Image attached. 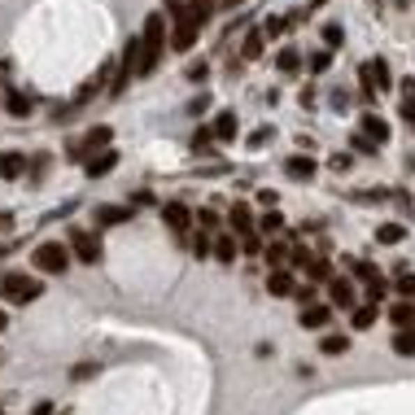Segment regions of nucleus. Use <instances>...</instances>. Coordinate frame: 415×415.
<instances>
[{"label":"nucleus","instance_id":"f3484780","mask_svg":"<svg viewBox=\"0 0 415 415\" xmlns=\"http://www.w3.org/2000/svg\"><path fill=\"white\" fill-rule=\"evenodd\" d=\"M368 75H372V83H376V92H389V88H393V75H389V66L380 61V57L368 61Z\"/></svg>","mask_w":415,"mask_h":415},{"label":"nucleus","instance_id":"72a5a7b5","mask_svg":"<svg viewBox=\"0 0 415 415\" xmlns=\"http://www.w3.org/2000/svg\"><path fill=\"white\" fill-rule=\"evenodd\" d=\"M306 271H310V280H332V267H328L324 258H315V262H310Z\"/></svg>","mask_w":415,"mask_h":415},{"label":"nucleus","instance_id":"a878e982","mask_svg":"<svg viewBox=\"0 0 415 415\" xmlns=\"http://www.w3.org/2000/svg\"><path fill=\"white\" fill-rule=\"evenodd\" d=\"M232 227H241V232H254V214H249V206H245V202H236V206H232Z\"/></svg>","mask_w":415,"mask_h":415},{"label":"nucleus","instance_id":"79ce46f5","mask_svg":"<svg viewBox=\"0 0 415 415\" xmlns=\"http://www.w3.org/2000/svg\"><path fill=\"white\" fill-rule=\"evenodd\" d=\"M350 144H354V149H359V153H376V149H380V144H372V140H368V136H363V131H359V136H354V140H350Z\"/></svg>","mask_w":415,"mask_h":415},{"label":"nucleus","instance_id":"49530a36","mask_svg":"<svg viewBox=\"0 0 415 415\" xmlns=\"http://www.w3.org/2000/svg\"><path fill=\"white\" fill-rule=\"evenodd\" d=\"M258 202L267 206V210H276V193H271V188H262V193H258Z\"/></svg>","mask_w":415,"mask_h":415},{"label":"nucleus","instance_id":"39448f33","mask_svg":"<svg viewBox=\"0 0 415 415\" xmlns=\"http://www.w3.org/2000/svg\"><path fill=\"white\" fill-rule=\"evenodd\" d=\"M110 140H114V131H110V127H92L88 136H83V140L70 149V153H75L79 162H92V158H96V149H101V153L110 149Z\"/></svg>","mask_w":415,"mask_h":415},{"label":"nucleus","instance_id":"393cba45","mask_svg":"<svg viewBox=\"0 0 415 415\" xmlns=\"http://www.w3.org/2000/svg\"><path fill=\"white\" fill-rule=\"evenodd\" d=\"M402 119L415 127V79H407V83H402Z\"/></svg>","mask_w":415,"mask_h":415},{"label":"nucleus","instance_id":"4468645a","mask_svg":"<svg viewBox=\"0 0 415 415\" xmlns=\"http://www.w3.org/2000/svg\"><path fill=\"white\" fill-rule=\"evenodd\" d=\"M285 171H289V179H315V171H319V166H315L310 158L297 153V158H289V162H285Z\"/></svg>","mask_w":415,"mask_h":415},{"label":"nucleus","instance_id":"de8ad7c7","mask_svg":"<svg viewBox=\"0 0 415 415\" xmlns=\"http://www.w3.org/2000/svg\"><path fill=\"white\" fill-rule=\"evenodd\" d=\"M31 415H53V402H40V407L31 411Z\"/></svg>","mask_w":415,"mask_h":415},{"label":"nucleus","instance_id":"7ed1b4c3","mask_svg":"<svg viewBox=\"0 0 415 415\" xmlns=\"http://www.w3.org/2000/svg\"><path fill=\"white\" fill-rule=\"evenodd\" d=\"M44 293V285L36 276H22V271H13V276H5L0 280V297L5 302H13V306H27V302H36V297Z\"/></svg>","mask_w":415,"mask_h":415},{"label":"nucleus","instance_id":"f257e3e1","mask_svg":"<svg viewBox=\"0 0 415 415\" xmlns=\"http://www.w3.org/2000/svg\"><path fill=\"white\" fill-rule=\"evenodd\" d=\"M162 53H166V18L162 13H149L144 31H140V75H153Z\"/></svg>","mask_w":415,"mask_h":415},{"label":"nucleus","instance_id":"aec40b11","mask_svg":"<svg viewBox=\"0 0 415 415\" xmlns=\"http://www.w3.org/2000/svg\"><path fill=\"white\" fill-rule=\"evenodd\" d=\"M389 319H393L398 328H415V302H398V306H389Z\"/></svg>","mask_w":415,"mask_h":415},{"label":"nucleus","instance_id":"6e6552de","mask_svg":"<svg viewBox=\"0 0 415 415\" xmlns=\"http://www.w3.org/2000/svg\"><path fill=\"white\" fill-rule=\"evenodd\" d=\"M328 297H332V306H341V310H350V306H359V293H354V280H328Z\"/></svg>","mask_w":415,"mask_h":415},{"label":"nucleus","instance_id":"5701e85b","mask_svg":"<svg viewBox=\"0 0 415 415\" xmlns=\"http://www.w3.org/2000/svg\"><path fill=\"white\" fill-rule=\"evenodd\" d=\"M402 236H407L402 223H380V227H376V241H380V245H398Z\"/></svg>","mask_w":415,"mask_h":415},{"label":"nucleus","instance_id":"a18cd8bd","mask_svg":"<svg viewBox=\"0 0 415 415\" xmlns=\"http://www.w3.org/2000/svg\"><path fill=\"white\" fill-rule=\"evenodd\" d=\"M267 136H271V127H262V131H254V136H249V144L258 149V144H267Z\"/></svg>","mask_w":415,"mask_h":415},{"label":"nucleus","instance_id":"423d86ee","mask_svg":"<svg viewBox=\"0 0 415 415\" xmlns=\"http://www.w3.org/2000/svg\"><path fill=\"white\" fill-rule=\"evenodd\" d=\"M70 254L79 262H88V267H96V262H101V241H96L92 232H70Z\"/></svg>","mask_w":415,"mask_h":415},{"label":"nucleus","instance_id":"9b49d317","mask_svg":"<svg viewBox=\"0 0 415 415\" xmlns=\"http://www.w3.org/2000/svg\"><path fill=\"white\" fill-rule=\"evenodd\" d=\"M210 136H214V140H223V144H227V140H236V114H232V110H223L219 119L210 123Z\"/></svg>","mask_w":415,"mask_h":415},{"label":"nucleus","instance_id":"c85d7f7f","mask_svg":"<svg viewBox=\"0 0 415 415\" xmlns=\"http://www.w3.org/2000/svg\"><path fill=\"white\" fill-rule=\"evenodd\" d=\"M328 66H332V53H328V48H319V53H310V75H324Z\"/></svg>","mask_w":415,"mask_h":415},{"label":"nucleus","instance_id":"4be33fe9","mask_svg":"<svg viewBox=\"0 0 415 415\" xmlns=\"http://www.w3.org/2000/svg\"><path fill=\"white\" fill-rule=\"evenodd\" d=\"M5 110L13 114V119H27V114H31V110H36V101H31V96H22V92H13V96H9V101H5Z\"/></svg>","mask_w":415,"mask_h":415},{"label":"nucleus","instance_id":"4c0bfd02","mask_svg":"<svg viewBox=\"0 0 415 415\" xmlns=\"http://www.w3.org/2000/svg\"><path fill=\"white\" fill-rule=\"evenodd\" d=\"M193 254H197V258L214 254V241H210V236H193Z\"/></svg>","mask_w":415,"mask_h":415},{"label":"nucleus","instance_id":"ddd939ff","mask_svg":"<svg viewBox=\"0 0 415 415\" xmlns=\"http://www.w3.org/2000/svg\"><path fill=\"white\" fill-rule=\"evenodd\" d=\"M127 219H131L127 206H101V210H96V223H101V227H119V223H127Z\"/></svg>","mask_w":415,"mask_h":415},{"label":"nucleus","instance_id":"c756f323","mask_svg":"<svg viewBox=\"0 0 415 415\" xmlns=\"http://www.w3.org/2000/svg\"><path fill=\"white\" fill-rule=\"evenodd\" d=\"M241 249L245 254H262V236L258 232H241Z\"/></svg>","mask_w":415,"mask_h":415},{"label":"nucleus","instance_id":"bb28decb","mask_svg":"<svg viewBox=\"0 0 415 415\" xmlns=\"http://www.w3.org/2000/svg\"><path fill=\"white\" fill-rule=\"evenodd\" d=\"M319 350L324 354H345V350H350V337H337V332H332V337L319 341Z\"/></svg>","mask_w":415,"mask_h":415},{"label":"nucleus","instance_id":"412c9836","mask_svg":"<svg viewBox=\"0 0 415 415\" xmlns=\"http://www.w3.org/2000/svg\"><path fill=\"white\" fill-rule=\"evenodd\" d=\"M262 40H267V36H262V27H258V31H249V36H245V44H241V57H245V61H258V53H262Z\"/></svg>","mask_w":415,"mask_h":415},{"label":"nucleus","instance_id":"20e7f679","mask_svg":"<svg viewBox=\"0 0 415 415\" xmlns=\"http://www.w3.org/2000/svg\"><path fill=\"white\" fill-rule=\"evenodd\" d=\"M197 36H202V18H197L193 9L175 13V27H171V48L175 53H188V48L197 44Z\"/></svg>","mask_w":415,"mask_h":415},{"label":"nucleus","instance_id":"473e14b6","mask_svg":"<svg viewBox=\"0 0 415 415\" xmlns=\"http://www.w3.org/2000/svg\"><path fill=\"white\" fill-rule=\"evenodd\" d=\"M285 31H289V22H285V18H267V22H262V36H271V40H276V36H285Z\"/></svg>","mask_w":415,"mask_h":415},{"label":"nucleus","instance_id":"c03bdc74","mask_svg":"<svg viewBox=\"0 0 415 415\" xmlns=\"http://www.w3.org/2000/svg\"><path fill=\"white\" fill-rule=\"evenodd\" d=\"M88 376H96V368H92V363H79V368H75V380H88Z\"/></svg>","mask_w":415,"mask_h":415},{"label":"nucleus","instance_id":"a19ab883","mask_svg":"<svg viewBox=\"0 0 415 415\" xmlns=\"http://www.w3.org/2000/svg\"><path fill=\"white\" fill-rule=\"evenodd\" d=\"M285 258H289V249H285V245H267V262H271V267H280Z\"/></svg>","mask_w":415,"mask_h":415},{"label":"nucleus","instance_id":"6ab92c4d","mask_svg":"<svg viewBox=\"0 0 415 415\" xmlns=\"http://www.w3.org/2000/svg\"><path fill=\"white\" fill-rule=\"evenodd\" d=\"M393 354L415 359V328H398V337H393Z\"/></svg>","mask_w":415,"mask_h":415},{"label":"nucleus","instance_id":"8fccbe9b","mask_svg":"<svg viewBox=\"0 0 415 415\" xmlns=\"http://www.w3.org/2000/svg\"><path fill=\"white\" fill-rule=\"evenodd\" d=\"M219 5H227V9H236V5H245V0H219Z\"/></svg>","mask_w":415,"mask_h":415},{"label":"nucleus","instance_id":"b1692460","mask_svg":"<svg viewBox=\"0 0 415 415\" xmlns=\"http://www.w3.org/2000/svg\"><path fill=\"white\" fill-rule=\"evenodd\" d=\"M214 258L232 267V262H236V241H232V236H214Z\"/></svg>","mask_w":415,"mask_h":415},{"label":"nucleus","instance_id":"9d476101","mask_svg":"<svg viewBox=\"0 0 415 415\" xmlns=\"http://www.w3.org/2000/svg\"><path fill=\"white\" fill-rule=\"evenodd\" d=\"M267 289H271L276 297H289V293H297V285H293V271H285V267H271V271H267Z\"/></svg>","mask_w":415,"mask_h":415},{"label":"nucleus","instance_id":"58836bf2","mask_svg":"<svg viewBox=\"0 0 415 415\" xmlns=\"http://www.w3.org/2000/svg\"><path fill=\"white\" fill-rule=\"evenodd\" d=\"M214 5H219V0H193V13H197V18H210V13H214Z\"/></svg>","mask_w":415,"mask_h":415},{"label":"nucleus","instance_id":"dca6fc26","mask_svg":"<svg viewBox=\"0 0 415 415\" xmlns=\"http://www.w3.org/2000/svg\"><path fill=\"white\" fill-rule=\"evenodd\" d=\"M328 319H332V306H315V302L302 306V328H324Z\"/></svg>","mask_w":415,"mask_h":415},{"label":"nucleus","instance_id":"e433bc0d","mask_svg":"<svg viewBox=\"0 0 415 415\" xmlns=\"http://www.w3.org/2000/svg\"><path fill=\"white\" fill-rule=\"evenodd\" d=\"M285 227V219H280V210H267L262 214V232H280Z\"/></svg>","mask_w":415,"mask_h":415},{"label":"nucleus","instance_id":"a211bd4d","mask_svg":"<svg viewBox=\"0 0 415 415\" xmlns=\"http://www.w3.org/2000/svg\"><path fill=\"white\" fill-rule=\"evenodd\" d=\"M22 166H27V158H22V153H13V149H9V153H0V175H5V179H18V175H22Z\"/></svg>","mask_w":415,"mask_h":415},{"label":"nucleus","instance_id":"7c9ffc66","mask_svg":"<svg viewBox=\"0 0 415 415\" xmlns=\"http://www.w3.org/2000/svg\"><path fill=\"white\" fill-rule=\"evenodd\" d=\"M354 280H363V285H376V267H372V262H354Z\"/></svg>","mask_w":415,"mask_h":415},{"label":"nucleus","instance_id":"f03ea898","mask_svg":"<svg viewBox=\"0 0 415 415\" xmlns=\"http://www.w3.org/2000/svg\"><path fill=\"white\" fill-rule=\"evenodd\" d=\"M31 267L44 271V276L70 271V245H61V241H44V245H36V254H31Z\"/></svg>","mask_w":415,"mask_h":415},{"label":"nucleus","instance_id":"09e8293b","mask_svg":"<svg viewBox=\"0 0 415 415\" xmlns=\"http://www.w3.org/2000/svg\"><path fill=\"white\" fill-rule=\"evenodd\" d=\"M166 9H171V13H184V0H166Z\"/></svg>","mask_w":415,"mask_h":415},{"label":"nucleus","instance_id":"ea45409f","mask_svg":"<svg viewBox=\"0 0 415 415\" xmlns=\"http://www.w3.org/2000/svg\"><path fill=\"white\" fill-rule=\"evenodd\" d=\"M328 166H332V171H337V175H345V171H350V166H354V158H350V153H337V158H332Z\"/></svg>","mask_w":415,"mask_h":415},{"label":"nucleus","instance_id":"f8f14e48","mask_svg":"<svg viewBox=\"0 0 415 415\" xmlns=\"http://www.w3.org/2000/svg\"><path fill=\"white\" fill-rule=\"evenodd\" d=\"M114 166H119V153H114V149H105V153H96L92 162H83V171H88L92 179H101V175H110Z\"/></svg>","mask_w":415,"mask_h":415},{"label":"nucleus","instance_id":"37998d69","mask_svg":"<svg viewBox=\"0 0 415 415\" xmlns=\"http://www.w3.org/2000/svg\"><path fill=\"white\" fill-rule=\"evenodd\" d=\"M197 223H202V227H206V232H210V227H214V223H219V214H214V210H202V214H197Z\"/></svg>","mask_w":415,"mask_h":415},{"label":"nucleus","instance_id":"c9c22d12","mask_svg":"<svg viewBox=\"0 0 415 415\" xmlns=\"http://www.w3.org/2000/svg\"><path fill=\"white\" fill-rule=\"evenodd\" d=\"M398 293H402V302H415V280L411 276H398Z\"/></svg>","mask_w":415,"mask_h":415},{"label":"nucleus","instance_id":"f704fd0d","mask_svg":"<svg viewBox=\"0 0 415 415\" xmlns=\"http://www.w3.org/2000/svg\"><path fill=\"white\" fill-rule=\"evenodd\" d=\"M341 40H345V31H341L337 22H332V27H324V44H328V48H337Z\"/></svg>","mask_w":415,"mask_h":415},{"label":"nucleus","instance_id":"2f4dec72","mask_svg":"<svg viewBox=\"0 0 415 415\" xmlns=\"http://www.w3.org/2000/svg\"><path fill=\"white\" fill-rule=\"evenodd\" d=\"M289 262H293V267H310V262H315V258H310V249H302V245H293V249H289Z\"/></svg>","mask_w":415,"mask_h":415},{"label":"nucleus","instance_id":"0eeeda50","mask_svg":"<svg viewBox=\"0 0 415 415\" xmlns=\"http://www.w3.org/2000/svg\"><path fill=\"white\" fill-rule=\"evenodd\" d=\"M162 219H166V227H171L175 236H188V232H193V210L184 202H166L162 206Z\"/></svg>","mask_w":415,"mask_h":415},{"label":"nucleus","instance_id":"3c124183","mask_svg":"<svg viewBox=\"0 0 415 415\" xmlns=\"http://www.w3.org/2000/svg\"><path fill=\"white\" fill-rule=\"evenodd\" d=\"M0 332H5V310H0Z\"/></svg>","mask_w":415,"mask_h":415},{"label":"nucleus","instance_id":"cd10ccee","mask_svg":"<svg viewBox=\"0 0 415 415\" xmlns=\"http://www.w3.org/2000/svg\"><path fill=\"white\" fill-rule=\"evenodd\" d=\"M276 66H280V70H285V75H297V66H302V57H297L293 48H285V53L276 57Z\"/></svg>","mask_w":415,"mask_h":415},{"label":"nucleus","instance_id":"1a4fd4ad","mask_svg":"<svg viewBox=\"0 0 415 415\" xmlns=\"http://www.w3.org/2000/svg\"><path fill=\"white\" fill-rule=\"evenodd\" d=\"M359 131H363V136H368L372 144H385V140H389V123H385V119H376V114H363Z\"/></svg>","mask_w":415,"mask_h":415},{"label":"nucleus","instance_id":"2eb2a0df","mask_svg":"<svg viewBox=\"0 0 415 415\" xmlns=\"http://www.w3.org/2000/svg\"><path fill=\"white\" fill-rule=\"evenodd\" d=\"M376 319H380V306H376V302H363V306H354V315H350V324H354L359 332H363V328H372Z\"/></svg>","mask_w":415,"mask_h":415}]
</instances>
